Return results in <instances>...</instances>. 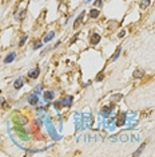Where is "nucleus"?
<instances>
[{
    "label": "nucleus",
    "instance_id": "f257e3e1",
    "mask_svg": "<svg viewBox=\"0 0 155 157\" xmlns=\"http://www.w3.org/2000/svg\"><path fill=\"white\" fill-rule=\"evenodd\" d=\"M15 128H16V132H18V134L20 136L21 140H28V134H27L24 130H23V128H21L20 124H16V126H15Z\"/></svg>",
    "mask_w": 155,
    "mask_h": 157
},
{
    "label": "nucleus",
    "instance_id": "f03ea898",
    "mask_svg": "<svg viewBox=\"0 0 155 157\" xmlns=\"http://www.w3.org/2000/svg\"><path fill=\"white\" fill-rule=\"evenodd\" d=\"M112 109H114V104H110L108 106L102 107V110H100V113H102V115H103V117H108V115H110V113L112 112Z\"/></svg>",
    "mask_w": 155,
    "mask_h": 157
},
{
    "label": "nucleus",
    "instance_id": "7ed1b4c3",
    "mask_svg": "<svg viewBox=\"0 0 155 157\" xmlns=\"http://www.w3.org/2000/svg\"><path fill=\"white\" fill-rule=\"evenodd\" d=\"M126 122V114L125 113H122L118 115V118H116V126H123Z\"/></svg>",
    "mask_w": 155,
    "mask_h": 157
},
{
    "label": "nucleus",
    "instance_id": "20e7f679",
    "mask_svg": "<svg viewBox=\"0 0 155 157\" xmlns=\"http://www.w3.org/2000/svg\"><path fill=\"white\" fill-rule=\"evenodd\" d=\"M23 85H24V78H18L16 81H15V83H13V87L16 89V90H19V89H21L23 87Z\"/></svg>",
    "mask_w": 155,
    "mask_h": 157
},
{
    "label": "nucleus",
    "instance_id": "39448f33",
    "mask_svg": "<svg viewBox=\"0 0 155 157\" xmlns=\"http://www.w3.org/2000/svg\"><path fill=\"white\" fill-rule=\"evenodd\" d=\"M18 121H20V124H21V125L27 124V118H26V117H21L20 114H15V117H13V122L16 124Z\"/></svg>",
    "mask_w": 155,
    "mask_h": 157
},
{
    "label": "nucleus",
    "instance_id": "423d86ee",
    "mask_svg": "<svg viewBox=\"0 0 155 157\" xmlns=\"http://www.w3.org/2000/svg\"><path fill=\"white\" fill-rule=\"evenodd\" d=\"M55 98V93L52 90H48V91H44V99L45 101H52Z\"/></svg>",
    "mask_w": 155,
    "mask_h": 157
},
{
    "label": "nucleus",
    "instance_id": "0eeeda50",
    "mask_svg": "<svg viewBox=\"0 0 155 157\" xmlns=\"http://www.w3.org/2000/svg\"><path fill=\"white\" fill-rule=\"evenodd\" d=\"M28 102H29V104L31 105H37V102H39V98H37V95H36V94L34 93V94H31V95L28 97Z\"/></svg>",
    "mask_w": 155,
    "mask_h": 157
},
{
    "label": "nucleus",
    "instance_id": "6e6552de",
    "mask_svg": "<svg viewBox=\"0 0 155 157\" xmlns=\"http://www.w3.org/2000/svg\"><path fill=\"white\" fill-rule=\"evenodd\" d=\"M39 73H40V69L39 67H35V69H32L31 71L28 73V77L29 78H37L39 77Z\"/></svg>",
    "mask_w": 155,
    "mask_h": 157
},
{
    "label": "nucleus",
    "instance_id": "1a4fd4ad",
    "mask_svg": "<svg viewBox=\"0 0 155 157\" xmlns=\"http://www.w3.org/2000/svg\"><path fill=\"white\" fill-rule=\"evenodd\" d=\"M72 97L71 95H68V97H64L63 98V101H61V106H71V104H72Z\"/></svg>",
    "mask_w": 155,
    "mask_h": 157
},
{
    "label": "nucleus",
    "instance_id": "9d476101",
    "mask_svg": "<svg viewBox=\"0 0 155 157\" xmlns=\"http://www.w3.org/2000/svg\"><path fill=\"white\" fill-rule=\"evenodd\" d=\"M99 40H100V35H99V34H92V35H91V38H90L91 44H98V43H99Z\"/></svg>",
    "mask_w": 155,
    "mask_h": 157
},
{
    "label": "nucleus",
    "instance_id": "9b49d317",
    "mask_svg": "<svg viewBox=\"0 0 155 157\" xmlns=\"http://www.w3.org/2000/svg\"><path fill=\"white\" fill-rule=\"evenodd\" d=\"M15 57H16V54H15V52H10L8 55L4 58V63H11V62L15 59Z\"/></svg>",
    "mask_w": 155,
    "mask_h": 157
},
{
    "label": "nucleus",
    "instance_id": "f8f14e48",
    "mask_svg": "<svg viewBox=\"0 0 155 157\" xmlns=\"http://www.w3.org/2000/svg\"><path fill=\"white\" fill-rule=\"evenodd\" d=\"M84 13H86V12H84V11H83V12H82V13L79 15V18H78V19L75 20V23H74V27H75V28H78V26H79V24H80V22H82V19L84 18Z\"/></svg>",
    "mask_w": 155,
    "mask_h": 157
},
{
    "label": "nucleus",
    "instance_id": "ddd939ff",
    "mask_svg": "<svg viewBox=\"0 0 155 157\" xmlns=\"http://www.w3.org/2000/svg\"><path fill=\"white\" fill-rule=\"evenodd\" d=\"M90 16H91L92 19H95V18H98V16H99V10H96V8H94V10H91V11H90Z\"/></svg>",
    "mask_w": 155,
    "mask_h": 157
},
{
    "label": "nucleus",
    "instance_id": "4468645a",
    "mask_svg": "<svg viewBox=\"0 0 155 157\" xmlns=\"http://www.w3.org/2000/svg\"><path fill=\"white\" fill-rule=\"evenodd\" d=\"M143 75H144L143 70H135L134 71V78H142Z\"/></svg>",
    "mask_w": 155,
    "mask_h": 157
},
{
    "label": "nucleus",
    "instance_id": "2eb2a0df",
    "mask_svg": "<svg viewBox=\"0 0 155 157\" xmlns=\"http://www.w3.org/2000/svg\"><path fill=\"white\" fill-rule=\"evenodd\" d=\"M53 35H55V32H53V31H51V32H50V34H48L47 36L44 38V40H43V42H44V43H47V42H50L51 39L53 38Z\"/></svg>",
    "mask_w": 155,
    "mask_h": 157
},
{
    "label": "nucleus",
    "instance_id": "dca6fc26",
    "mask_svg": "<svg viewBox=\"0 0 155 157\" xmlns=\"http://www.w3.org/2000/svg\"><path fill=\"white\" fill-rule=\"evenodd\" d=\"M149 4H150V0H142V2H141V8H142V10L147 8V7H149Z\"/></svg>",
    "mask_w": 155,
    "mask_h": 157
},
{
    "label": "nucleus",
    "instance_id": "f3484780",
    "mask_svg": "<svg viewBox=\"0 0 155 157\" xmlns=\"http://www.w3.org/2000/svg\"><path fill=\"white\" fill-rule=\"evenodd\" d=\"M120 51H122V49H120V47H118V49H116V52L114 54V57L111 58V60H116V59H118V57L120 55Z\"/></svg>",
    "mask_w": 155,
    "mask_h": 157
},
{
    "label": "nucleus",
    "instance_id": "a211bd4d",
    "mask_svg": "<svg viewBox=\"0 0 155 157\" xmlns=\"http://www.w3.org/2000/svg\"><path fill=\"white\" fill-rule=\"evenodd\" d=\"M144 146H146V142H143V144H142L141 146H139V149H138V151H136V152L134 153V156H138V154H139V153H141V152L143 151V149H144Z\"/></svg>",
    "mask_w": 155,
    "mask_h": 157
},
{
    "label": "nucleus",
    "instance_id": "6ab92c4d",
    "mask_svg": "<svg viewBox=\"0 0 155 157\" xmlns=\"http://www.w3.org/2000/svg\"><path fill=\"white\" fill-rule=\"evenodd\" d=\"M27 38H28L27 35H24V36H23V38H21V40H20V43H19V46H20V47H21L23 44H24V43H26V40H27Z\"/></svg>",
    "mask_w": 155,
    "mask_h": 157
},
{
    "label": "nucleus",
    "instance_id": "aec40b11",
    "mask_svg": "<svg viewBox=\"0 0 155 157\" xmlns=\"http://www.w3.org/2000/svg\"><path fill=\"white\" fill-rule=\"evenodd\" d=\"M53 107H55V109H58V110H59V109L61 107V102H55V104H53Z\"/></svg>",
    "mask_w": 155,
    "mask_h": 157
},
{
    "label": "nucleus",
    "instance_id": "412c9836",
    "mask_svg": "<svg viewBox=\"0 0 155 157\" xmlns=\"http://www.w3.org/2000/svg\"><path fill=\"white\" fill-rule=\"evenodd\" d=\"M103 78H104L103 74H98V75H96V81H98V82H99V81H103Z\"/></svg>",
    "mask_w": 155,
    "mask_h": 157
},
{
    "label": "nucleus",
    "instance_id": "4be33fe9",
    "mask_svg": "<svg viewBox=\"0 0 155 157\" xmlns=\"http://www.w3.org/2000/svg\"><path fill=\"white\" fill-rule=\"evenodd\" d=\"M39 47H42V42H36V43H34V49H39Z\"/></svg>",
    "mask_w": 155,
    "mask_h": 157
},
{
    "label": "nucleus",
    "instance_id": "5701e85b",
    "mask_svg": "<svg viewBox=\"0 0 155 157\" xmlns=\"http://www.w3.org/2000/svg\"><path fill=\"white\" fill-rule=\"evenodd\" d=\"M102 5V0H95V7H100Z\"/></svg>",
    "mask_w": 155,
    "mask_h": 157
},
{
    "label": "nucleus",
    "instance_id": "b1692460",
    "mask_svg": "<svg viewBox=\"0 0 155 157\" xmlns=\"http://www.w3.org/2000/svg\"><path fill=\"white\" fill-rule=\"evenodd\" d=\"M125 34H126L125 31H122V32H119V35H118V36H119V38H123V36H125Z\"/></svg>",
    "mask_w": 155,
    "mask_h": 157
},
{
    "label": "nucleus",
    "instance_id": "393cba45",
    "mask_svg": "<svg viewBox=\"0 0 155 157\" xmlns=\"http://www.w3.org/2000/svg\"><path fill=\"white\" fill-rule=\"evenodd\" d=\"M92 2V0H86V2H84V3H91Z\"/></svg>",
    "mask_w": 155,
    "mask_h": 157
}]
</instances>
